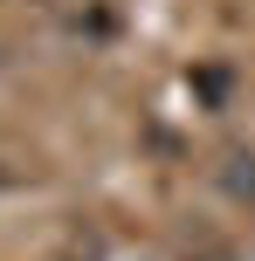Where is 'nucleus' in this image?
Masks as SVG:
<instances>
[]
</instances>
